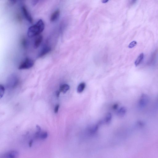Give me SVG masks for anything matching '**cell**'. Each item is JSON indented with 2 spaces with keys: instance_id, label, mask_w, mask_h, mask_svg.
Instances as JSON below:
<instances>
[{
  "instance_id": "6da1fadb",
  "label": "cell",
  "mask_w": 158,
  "mask_h": 158,
  "mask_svg": "<svg viewBox=\"0 0 158 158\" xmlns=\"http://www.w3.org/2000/svg\"><path fill=\"white\" fill-rule=\"evenodd\" d=\"M44 28L45 24L43 20L39 19L36 23L29 28L28 35L30 38L37 36L43 31Z\"/></svg>"
},
{
  "instance_id": "7a4b0ae2",
  "label": "cell",
  "mask_w": 158,
  "mask_h": 158,
  "mask_svg": "<svg viewBox=\"0 0 158 158\" xmlns=\"http://www.w3.org/2000/svg\"><path fill=\"white\" fill-rule=\"evenodd\" d=\"M34 65V62L33 60L27 58L25 61L21 63L19 65L18 69L19 70L27 69L30 68Z\"/></svg>"
},
{
  "instance_id": "3957f363",
  "label": "cell",
  "mask_w": 158,
  "mask_h": 158,
  "mask_svg": "<svg viewBox=\"0 0 158 158\" xmlns=\"http://www.w3.org/2000/svg\"><path fill=\"white\" fill-rule=\"evenodd\" d=\"M22 10L24 17L26 19L31 23H33V18L26 7L23 6L22 7Z\"/></svg>"
},
{
  "instance_id": "277c9868",
  "label": "cell",
  "mask_w": 158,
  "mask_h": 158,
  "mask_svg": "<svg viewBox=\"0 0 158 158\" xmlns=\"http://www.w3.org/2000/svg\"><path fill=\"white\" fill-rule=\"evenodd\" d=\"M43 37L42 35H41L37 36L35 39L34 43V48L35 49H37L39 46L42 42Z\"/></svg>"
},
{
  "instance_id": "5b68a950",
  "label": "cell",
  "mask_w": 158,
  "mask_h": 158,
  "mask_svg": "<svg viewBox=\"0 0 158 158\" xmlns=\"http://www.w3.org/2000/svg\"><path fill=\"white\" fill-rule=\"evenodd\" d=\"M51 50V48L48 46H46L44 47L42 50L40 52V53L38 55V58H41L42 57L45 55H47Z\"/></svg>"
},
{
  "instance_id": "8992f818",
  "label": "cell",
  "mask_w": 158,
  "mask_h": 158,
  "mask_svg": "<svg viewBox=\"0 0 158 158\" xmlns=\"http://www.w3.org/2000/svg\"><path fill=\"white\" fill-rule=\"evenodd\" d=\"M59 10H56L52 14L50 17V21L52 22L55 21L58 19L60 16Z\"/></svg>"
},
{
  "instance_id": "52a82bcc",
  "label": "cell",
  "mask_w": 158,
  "mask_h": 158,
  "mask_svg": "<svg viewBox=\"0 0 158 158\" xmlns=\"http://www.w3.org/2000/svg\"><path fill=\"white\" fill-rule=\"evenodd\" d=\"M158 53V50H156L152 54L148 62V64L149 65L153 64L155 62Z\"/></svg>"
},
{
  "instance_id": "ba28073f",
  "label": "cell",
  "mask_w": 158,
  "mask_h": 158,
  "mask_svg": "<svg viewBox=\"0 0 158 158\" xmlns=\"http://www.w3.org/2000/svg\"><path fill=\"white\" fill-rule=\"evenodd\" d=\"M70 87L67 84H64L60 86L59 91L63 93H65L70 89Z\"/></svg>"
},
{
  "instance_id": "9c48e42d",
  "label": "cell",
  "mask_w": 158,
  "mask_h": 158,
  "mask_svg": "<svg viewBox=\"0 0 158 158\" xmlns=\"http://www.w3.org/2000/svg\"><path fill=\"white\" fill-rule=\"evenodd\" d=\"M144 56V54L141 53L138 56L135 62V65L136 66L139 65L141 63L143 59Z\"/></svg>"
},
{
  "instance_id": "30bf717a",
  "label": "cell",
  "mask_w": 158,
  "mask_h": 158,
  "mask_svg": "<svg viewBox=\"0 0 158 158\" xmlns=\"http://www.w3.org/2000/svg\"><path fill=\"white\" fill-rule=\"evenodd\" d=\"M86 84L84 83H82L78 85L77 88V92L79 93H82L85 89Z\"/></svg>"
},
{
  "instance_id": "8fae6325",
  "label": "cell",
  "mask_w": 158,
  "mask_h": 158,
  "mask_svg": "<svg viewBox=\"0 0 158 158\" xmlns=\"http://www.w3.org/2000/svg\"><path fill=\"white\" fill-rule=\"evenodd\" d=\"M126 112V109L125 107H122L117 112V114L118 116H124Z\"/></svg>"
},
{
  "instance_id": "7c38bea8",
  "label": "cell",
  "mask_w": 158,
  "mask_h": 158,
  "mask_svg": "<svg viewBox=\"0 0 158 158\" xmlns=\"http://www.w3.org/2000/svg\"><path fill=\"white\" fill-rule=\"evenodd\" d=\"M18 152L13 151L8 153L6 156L8 158H15L18 155Z\"/></svg>"
},
{
  "instance_id": "4fadbf2b",
  "label": "cell",
  "mask_w": 158,
  "mask_h": 158,
  "mask_svg": "<svg viewBox=\"0 0 158 158\" xmlns=\"http://www.w3.org/2000/svg\"><path fill=\"white\" fill-rule=\"evenodd\" d=\"M112 116L110 113H108L105 116L104 119V121L105 123L108 124L109 123L111 120Z\"/></svg>"
},
{
  "instance_id": "5bb4252c",
  "label": "cell",
  "mask_w": 158,
  "mask_h": 158,
  "mask_svg": "<svg viewBox=\"0 0 158 158\" xmlns=\"http://www.w3.org/2000/svg\"><path fill=\"white\" fill-rule=\"evenodd\" d=\"M5 92V88L2 85H0V98L1 99L4 95Z\"/></svg>"
},
{
  "instance_id": "9a60e30c",
  "label": "cell",
  "mask_w": 158,
  "mask_h": 158,
  "mask_svg": "<svg viewBox=\"0 0 158 158\" xmlns=\"http://www.w3.org/2000/svg\"><path fill=\"white\" fill-rule=\"evenodd\" d=\"M48 133L47 132H43L42 133L40 134L39 138L42 139H46L48 137Z\"/></svg>"
},
{
  "instance_id": "2e32d148",
  "label": "cell",
  "mask_w": 158,
  "mask_h": 158,
  "mask_svg": "<svg viewBox=\"0 0 158 158\" xmlns=\"http://www.w3.org/2000/svg\"><path fill=\"white\" fill-rule=\"evenodd\" d=\"M137 42L136 41H133L131 42L129 45V47L130 48H132L137 45Z\"/></svg>"
},
{
  "instance_id": "e0dca14e",
  "label": "cell",
  "mask_w": 158,
  "mask_h": 158,
  "mask_svg": "<svg viewBox=\"0 0 158 158\" xmlns=\"http://www.w3.org/2000/svg\"><path fill=\"white\" fill-rule=\"evenodd\" d=\"M98 128V125H97L94 126L91 130L90 131L91 133H95L96 131H97Z\"/></svg>"
},
{
  "instance_id": "ac0fdd59",
  "label": "cell",
  "mask_w": 158,
  "mask_h": 158,
  "mask_svg": "<svg viewBox=\"0 0 158 158\" xmlns=\"http://www.w3.org/2000/svg\"><path fill=\"white\" fill-rule=\"evenodd\" d=\"M21 44L22 46H23V47L25 48L27 46V41L26 39H25V38H24L23 39H22L21 41Z\"/></svg>"
},
{
  "instance_id": "d6986e66",
  "label": "cell",
  "mask_w": 158,
  "mask_h": 158,
  "mask_svg": "<svg viewBox=\"0 0 158 158\" xmlns=\"http://www.w3.org/2000/svg\"><path fill=\"white\" fill-rule=\"evenodd\" d=\"M59 104L56 105V107H55V113H56L58 112V111L59 108Z\"/></svg>"
},
{
  "instance_id": "ffe728a7",
  "label": "cell",
  "mask_w": 158,
  "mask_h": 158,
  "mask_svg": "<svg viewBox=\"0 0 158 158\" xmlns=\"http://www.w3.org/2000/svg\"><path fill=\"white\" fill-rule=\"evenodd\" d=\"M118 107V104H115L113 106V108L114 110L117 109Z\"/></svg>"
},
{
  "instance_id": "44dd1931",
  "label": "cell",
  "mask_w": 158,
  "mask_h": 158,
  "mask_svg": "<svg viewBox=\"0 0 158 158\" xmlns=\"http://www.w3.org/2000/svg\"><path fill=\"white\" fill-rule=\"evenodd\" d=\"M10 3L12 4H14L17 2V0H9Z\"/></svg>"
},
{
  "instance_id": "7402d4cb",
  "label": "cell",
  "mask_w": 158,
  "mask_h": 158,
  "mask_svg": "<svg viewBox=\"0 0 158 158\" xmlns=\"http://www.w3.org/2000/svg\"><path fill=\"white\" fill-rule=\"evenodd\" d=\"M60 93L61 92H60V91H56V96H57V97H59Z\"/></svg>"
},
{
  "instance_id": "603a6c76",
  "label": "cell",
  "mask_w": 158,
  "mask_h": 158,
  "mask_svg": "<svg viewBox=\"0 0 158 158\" xmlns=\"http://www.w3.org/2000/svg\"><path fill=\"white\" fill-rule=\"evenodd\" d=\"M33 142V140H31L29 142V146L30 147H32V144Z\"/></svg>"
},
{
  "instance_id": "cb8c5ba5",
  "label": "cell",
  "mask_w": 158,
  "mask_h": 158,
  "mask_svg": "<svg viewBox=\"0 0 158 158\" xmlns=\"http://www.w3.org/2000/svg\"><path fill=\"white\" fill-rule=\"evenodd\" d=\"M36 127L37 129L38 130V131H41V127H40L38 125H37Z\"/></svg>"
},
{
  "instance_id": "d4e9b609",
  "label": "cell",
  "mask_w": 158,
  "mask_h": 158,
  "mask_svg": "<svg viewBox=\"0 0 158 158\" xmlns=\"http://www.w3.org/2000/svg\"><path fill=\"white\" fill-rule=\"evenodd\" d=\"M109 0H102V3H107Z\"/></svg>"
},
{
  "instance_id": "484cf974",
  "label": "cell",
  "mask_w": 158,
  "mask_h": 158,
  "mask_svg": "<svg viewBox=\"0 0 158 158\" xmlns=\"http://www.w3.org/2000/svg\"><path fill=\"white\" fill-rule=\"evenodd\" d=\"M137 0H132V3H134Z\"/></svg>"
}]
</instances>
